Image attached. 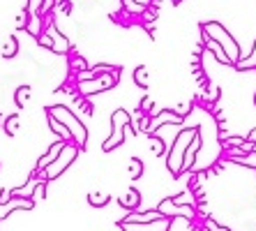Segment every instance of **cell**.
<instances>
[{
  "mask_svg": "<svg viewBox=\"0 0 256 231\" xmlns=\"http://www.w3.org/2000/svg\"><path fill=\"white\" fill-rule=\"evenodd\" d=\"M171 111H173V113H176V116H178V118H180V120H182V118H185V116H187V113H190V111H192V104H187V102H180L178 107H173V109H171Z\"/></svg>",
  "mask_w": 256,
  "mask_h": 231,
  "instance_id": "obj_27",
  "label": "cell"
},
{
  "mask_svg": "<svg viewBox=\"0 0 256 231\" xmlns=\"http://www.w3.org/2000/svg\"><path fill=\"white\" fill-rule=\"evenodd\" d=\"M35 206V203L30 201V199H21V196H12L7 203H0V219H5L10 217V215L14 213V210H30V208Z\"/></svg>",
  "mask_w": 256,
  "mask_h": 231,
  "instance_id": "obj_8",
  "label": "cell"
},
{
  "mask_svg": "<svg viewBox=\"0 0 256 231\" xmlns=\"http://www.w3.org/2000/svg\"><path fill=\"white\" fill-rule=\"evenodd\" d=\"M37 42H40V44H42V47H46L48 51H51V49H54V42H51V35H48V33H42V35L37 37Z\"/></svg>",
  "mask_w": 256,
  "mask_h": 231,
  "instance_id": "obj_33",
  "label": "cell"
},
{
  "mask_svg": "<svg viewBox=\"0 0 256 231\" xmlns=\"http://www.w3.org/2000/svg\"><path fill=\"white\" fill-rule=\"evenodd\" d=\"M62 146H65V141H56V143H51V148L46 150V155H42L40 157V162H37V169H35V173H42L44 169H46L51 162L58 157V153L62 150Z\"/></svg>",
  "mask_w": 256,
  "mask_h": 231,
  "instance_id": "obj_12",
  "label": "cell"
},
{
  "mask_svg": "<svg viewBox=\"0 0 256 231\" xmlns=\"http://www.w3.org/2000/svg\"><path fill=\"white\" fill-rule=\"evenodd\" d=\"M118 203H120L122 208H127V210L132 213V210H136V208L141 206V192L134 190V187H130V190L122 194V199H120Z\"/></svg>",
  "mask_w": 256,
  "mask_h": 231,
  "instance_id": "obj_14",
  "label": "cell"
},
{
  "mask_svg": "<svg viewBox=\"0 0 256 231\" xmlns=\"http://www.w3.org/2000/svg\"><path fill=\"white\" fill-rule=\"evenodd\" d=\"M198 148H201V134H196L194 139H192V143L187 146L185 155H182V164H180V173H185L190 171L192 166H194V160H196V153Z\"/></svg>",
  "mask_w": 256,
  "mask_h": 231,
  "instance_id": "obj_10",
  "label": "cell"
},
{
  "mask_svg": "<svg viewBox=\"0 0 256 231\" xmlns=\"http://www.w3.org/2000/svg\"><path fill=\"white\" fill-rule=\"evenodd\" d=\"M244 141H247L244 136H226V146H231V148H240Z\"/></svg>",
  "mask_w": 256,
  "mask_h": 231,
  "instance_id": "obj_32",
  "label": "cell"
},
{
  "mask_svg": "<svg viewBox=\"0 0 256 231\" xmlns=\"http://www.w3.org/2000/svg\"><path fill=\"white\" fill-rule=\"evenodd\" d=\"M30 93H32V88H30V86H21V88H16V95H14L16 107H26V102L30 100Z\"/></svg>",
  "mask_w": 256,
  "mask_h": 231,
  "instance_id": "obj_19",
  "label": "cell"
},
{
  "mask_svg": "<svg viewBox=\"0 0 256 231\" xmlns=\"http://www.w3.org/2000/svg\"><path fill=\"white\" fill-rule=\"evenodd\" d=\"M238 164H244V166H252V169H256V153H247L242 155V157H238Z\"/></svg>",
  "mask_w": 256,
  "mask_h": 231,
  "instance_id": "obj_29",
  "label": "cell"
},
{
  "mask_svg": "<svg viewBox=\"0 0 256 231\" xmlns=\"http://www.w3.org/2000/svg\"><path fill=\"white\" fill-rule=\"evenodd\" d=\"M48 116H54L60 125H65V130L72 134V141L78 146V150L86 148V143H88V130H86V125L74 116L67 107H48L46 109Z\"/></svg>",
  "mask_w": 256,
  "mask_h": 231,
  "instance_id": "obj_2",
  "label": "cell"
},
{
  "mask_svg": "<svg viewBox=\"0 0 256 231\" xmlns=\"http://www.w3.org/2000/svg\"><path fill=\"white\" fill-rule=\"evenodd\" d=\"M111 123H114V132H111V136H108L106 141H104V146H102L106 153H111V150L118 148L120 143L125 141V130H127V125L132 123V116L125 109H116L114 116H111Z\"/></svg>",
  "mask_w": 256,
  "mask_h": 231,
  "instance_id": "obj_6",
  "label": "cell"
},
{
  "mask_svg": "<svg viewBox=\"0 0 256 231\" xmlns=\"http://www.w3.org/2000/svg\"><path fill=\"white\" fill-rule=\"evenodd\" d=\"M26 28L30 30V35L40 37V35H42V17H28V21H26Z\"/></svg>",
  "mask_w": 256,
  "mask_h": 231,
  "instance_id": "obj_18",
  "label": "cell"
},
{
  "mask_svg": "<svg viewBox=\"0 0 256 231\" xmlns=\"http://www.w3.org/2000/svg\"><path fill=\"white\" fill-rule=\"evenodd\" d=\"M122 231H171V217H160L155 222H146V224H125L118 222Z\"/></svg>",
  "mask_w": 256,
  "mask_h": 231,
  "instance_id": "obj_7",
  "label": "cell"
},
{
  "mask_svg": "<svg viewBox=\"0 0 256 231\" xmlns=\"http://www.w3.org/2000/svg\"><path fill=\"white\" fill-rule=\"evenodd\" d=\"M46 118H48V125H51V130H54L56 134L60 136V141H65V143H67V141H72V134L65 130V125H60L58 120H56L54 116H48V113H46Z\"/></svg>",
  "mask_w": 256,
  "mask_h": 231,
  "instance_id": "obj_15",
  "label": "cell"
},
{
  "mask_svg": "<svg viewBox=\"0 0 256 231\" xmlns=\"http://www.w3.org/2000/svg\"><path fill=\"white\" fill-rule=\"evenodd\" d=\"M217 97H220V88H217V86H212V88H210V93H206V100L217 102Z\"/></svg>",
  "mask_w": 256,
  "mask_h": 231,
  "instance_id": "obj_34",
  "label": "cell"
},
{
  "mask_svg": "<svg viewBox=\"0 0 256 231\" xmlns=\"http://www.w3.org/2000/svg\"><path fill=\"white\" fill-rule=\"evenodd\" d=\"M164 217L160 210H146V213H136V210H132L127 217H122L120 222H125V224H146V222H155V219Z\"/></svg>",
  "mask_w": 256,
  "mask_h": 231,
  "instance_id": "obj_11",
  "label": "cell"
},
{
  "mask_svg": "<svg viewBox=\"0 0 256 231\" xmlns=\"http://www.w3.org/2000/svg\"><path fill=\"white\" fill-rule=\"evenodd\" d=\"M18 120H21V118H18L16 113H14V116H10V118H5V125H2V130H5L10 136H14V134H16V130H18Z\"/></svg>",
  "mask_w": 256,
  "mask_h": 231,
  "instance_id": "obj_24",
  "label": "cell"
},
{
  "mask_svg": "<svg viewBox=\"0 0 256 231\" xmlns=\"http://www.w3.org/2000/svg\"><path fill=\"white\" fill-rule=\"evenodd\" d=\"M236 67H238V70H250V67H256V42H254V49H252L250 58H242Z\"/></svg>",
  "mask_w": 256,
  "mask_h": 231,
  "instance_id": "obj_26",
  "label": "cell"
},
{
  "mask_svg": "<svg viewBox=\"0 0 256 231\" xmlns=\"http://www.w3.org/2000/svg\"><path fill=\"white\" fill-rule=\"evenodd\" d=\"M48 35H51V42H54V54H70V49H72V44H70V40H67L65 35H60L58 30H48Z\"/></svg>",
  "mask_w": 256,
  "mask_h": 231,
  "instance_id": "obj_13",
  "label": "cell"
},
{
  "mask_svg": "<svg viewBox=\"0 0 256 231\" xmlns=\"http://www.w3.org/2000/svg\"><path fill=\"white\" fill-rule=\"evenodd\" d=\"M164 123H176V125H180V123H182V120H180V118H178V116H176V113H173V111H168V109H164V111H162L160 116H157V118H150V123L146 125V132H148V134L152 136V134H155V132L160 130V127H162V125H164Z\"/></svg>",
  "mask_w": 256,
  "mask_h": 231,
  "instance_id": "obj_9",
  "label": "cell"
},
{
  "mask_svg": "<svg viewBox=\"0 0 256 231\" xmlns=\"http://www.w3.org/2000/svg\"><path fill=\"white\" fill-rule=\"evenodd\" d=\"M141 173H143V162L138 160V157H132V160H130V176H132V180H138V178H141Z\"/></svg>",
  "mask_w": 256,
  "mask_h": 231,
  "instance_id": "obj_22",
  "label": "cell"
},
{
  "mask_svg": "<svg viewBox=\"0 0 256 231\" xmlns=\"http://www.w3.org/2000/svg\"><path fill=\"white\" fill-rule=\"evenodd\" d=\"M196 134H198V127H190V130H182L178 136H176V141H173L171 150H168V155H166V166H168V171H171L176 178L180 176V164H182V155H185L187 146H190L192 139H194Z\"/></svg>",
  "mask_w": 256,
  "mask_h": 231,
  "instance_id": "obj_3",
  "label": "cell"
},
{
  "mask_svg": "<svg viewBox=\"0 0 256 231\" xmlns=\"http://www.w3.org/2000/svg\"><path fill=\"white\" fill-rule=\"evenodd\" d=\"M122 5H125L127 12H136V14L146 12V5H138V3H134V0H122Z\"/></svg>",
  "mask_w": 256,
  "mask_h": 231,
  "instance_id": "obj_28",
  "label": "cell"
},
{
  "mask_svg": "<svg viewBox=\"0 0 256 231\" xmlns=\"http://www.w3.org/2000/svg\"><path fill=\"white\" fill-rule=\"evenodd\" d=\"M74 67H81V70H86V60L84 58H76V60H74Z\"/></svg>",
  "mask_w": 256,
  "mask_h": 231,
  "instance_id": "obj_37",
  "label": "cell"
},
{
  "mask_svg": "<svg viewBox=\"0 0 256 231\" xmlns=\"http://www.w3.org/2000/svg\"><path fill=\"white\" fill-rule=\"evenodd\" d=\"M134 83H136L138 88H148V67L146 65H138L134 70Z\"/></svg>",
  "mask_w": 256,
  "mask_h": 231,
  "instance_id": "obj_17",
  "label": "cell"
},
{
  "mask_svg": "<svg viewBox=\"0 0 256 231\" xmlns=\"http://www.w3.org/2000/svg\"><path fill=\"white\" fill-rule=\"evenodd\" d=\"M42 5H44V0H28V5H26V14H28V17H40Z\"/></svg>",
  "mask_w": 256,
  "mask_h": 231,
  "instance_id": "obj_25",
  "label": "cell"
},
{
  "mask_svg": "<svg viewBox=\"0 0 256 231\" xmlns=\"http://www.w3.org/2000/svg\"><path fill=\"white\" fill-rule=\"evenodd\" d=\"M76 155H78V146L74 141H67L65 146H62V150L58 153V157L42 171V178L44 180H54V178H58L60 173H65L67 169H70L72 162L76 160Z\"/></svg>",
  "mask_w": 256,
  "mask_h": 231,
  "instance_id": "obj_5",
  "label": "cell"
},
{
  "mask_svg": "<svg viewBox=\"0 0 256 231\" xmlns=\"http://www.w3.org/2000/svg\"><path fill=\"white\" fill-rule=\"evenodd\" d=\"M254 104H256V95H254Z\"/></svg>",
  "mask_w": 256,
  "mask_h": 231,
  "instance_id": "obj_38",
  "label": "cell"
},
{
  "mask_svg": "<svg viewBox=\"0 0 256 231\" xmlns=\"http://www.w3.org/2000/svg\"><path fill=\"white\" fill-rule=\"evenodd\" d=\"M171 203L173 206H178V208H182V206H187V203H194V194L192 192H182V194H178V196H173L171 199Z\"/></svg>",
  "mask_w": 256,
  "mask_h": 231,
  "instance_id": "obj_23",
  "label": "cell"
},
{
  "mask_svg": "<svg viewBox=\"0 0 256 231\" xmlns=\"http://www.w3.org/2000/svg\"><path fill=\"white\" fill-rule=\"evenodd\" d=\"M10 199H12V192H10V190H0V203H7Z\"/></svg>",
  "mask_w": 256,
  "mask_h": 231,
  "instance_id": "obj_35",
  "label": "cell"
},
{
  "mask_svg": "<svg viewBox=\"0 0 256 231\" xmlns=\"http://www.w3.org/2000/svg\"><path fill=\"white\" fill-rule=\"evenodd\" d=\"M173 3H180V0H173Z\"/></svg>",
  "mask_w": 256,
  "mask_h": 231,
  "instance_id": "obj_39",
  "label": "cell"
},
{
  "mask_svg": "<svg viewBox=\"0 0 256 231\" xmlns=\"http://www.w3.org/2000/svg\"><path fill=\"white\" fill-rule=\"evenodd\" d=\"M247 141H250V143H254V146H256V127L250 132V134H247Z\"/></svg>",
  "mask_w": 256,
  "mask_h": 231,
  "instance_id": "obj_36",
  "label": "cell"
},
{
  "mask_svg": "<svg viewBox=\"0 0 256 231\" xmlns=\"http://www.w3.org/2000/svg\"><path fill=\"white\" fill-rule=\"evenodd\" d=\"M16 51H18V42L14 35H10L7 37V44L2 47V56H5V58H12V56H16Z\"/></svg>",
  "mask_w": 256,
  "mask_h": 231,
  "instance_id": "obj_20",
  "label": "cell"
},
{
  "mask_svg": "<svg viewBox=\"0 0 256 231\" xmlns=\"http://www.w3.org/2000/svg\"><path fill=\"white\" fill-rule=\"evenodd\" d=\"M88 201H90V206H97V208H102V206H106L108 201H111V196L108 194H97V192H90L88 194Z\"/></svg>",
  "mask_w": 256,
  "mask_h": 231,
  "instance_id": "obj_21",
  "label": "cell"
},
{
  "mask_svg": "<svg viewBox=\"0 0 256 231\" xmlns=\"http://www.w3.org/2000/svg\"><path fill=\"white\" fill-rule=\"evenodd\" d=\"M152 155H164V141L160 136H152Z\"/></svg>",
  "mask_w": 256,
  "mask_h": 231,
  "instance_id": "obj_31",
  "label": "cell"
},
{
  "mask_svg": "<svg viewBox=\"0 0 256 231\" xmlns=\"http://www.w3.org/2000/svg\"><path fill=\"white\" fill-rule=\"evenodd\" d=\"M118 81H120V67L116 72H108V74H97L92 79H81L76 83V88H78V95L90 97V95H95V93H104V90L114 88Z\"/></svg>",
  "mask_w": 256,
  "mask_h": 231,
  "instance_id": "obj_4",
  "label": "cell"
},
{
  "mask_svg": "<svg viewBox=\"0 0 256 231\" xmlns=\"http://www.w3.org/2000/svg\"><path fill=\"white\" fill-rule=\"evenodd\" d=\"M201 30H203V33H206V35H208L212 42H217V44H220L222 51H226L224 56L228 58L231 67L238 65L240 58H242V51H240L238 42L233 40V35L228 33L226 28H224V26L217 24V21H208V24H203V26H201Z\"/></svg>",
  "mask_w": 256,
  "mask_h": 231,
  "instance_id": "obj_1",
  "label": "cell"
},
{
  "mask_svg": "<svg viewBox=\"0 0 256 231\" xmlns=\"http://www.w3.org/2000/svg\"><path fill=\"white\" fill-rule=\"evenodd\" d=\"M203 226H206V231H231V229H226V226H222V224H217L212 217H208L206 222H203Z\"/></svg>",
  "mask_w": 256,
  "mask_h": 231,
  "instance_id": "obj_30",
  "label": "cell"
},
{
  "mask_svg": "<svg viewBox=\"0 0 256 231\" xmlns=\"http://www.w3.org/2000/svg\"><path fill=\"white\" fill-rule=\"evenodd\" d=\"M203 42L208 44V49H212L214 58L220 60L222 65H231V63H228V58H226V56H224V51H222V49H220V44H217V42H212V40H210V37L206 35V33H203Z\"/></svg>",
  "mask_w": 256,
  "mask_h": 231,
  "instance_id": "obj_16",
  "label": "cell"
}]
</instances>
